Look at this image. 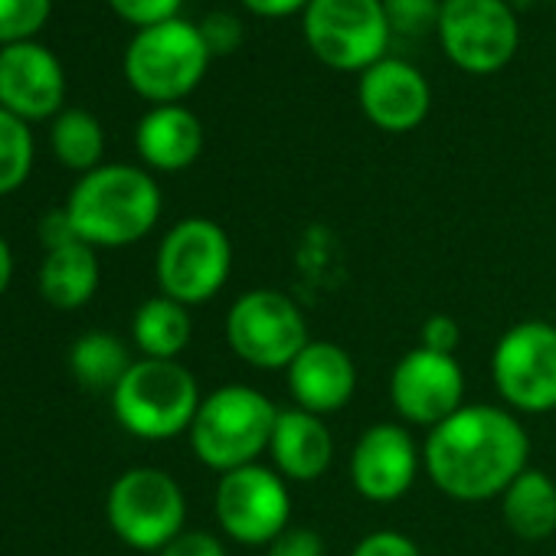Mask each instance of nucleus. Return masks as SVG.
Returning a JSON list of instances; mask_svg holds the SVG:
<instances>
[{
    "label": "nucleus",
    "mask_w": 556,
    "mask_h": 556,
    "mask_svg": "<svg viewBox=\"0 0 556 556\" xmlns=\"http://www.w3.org/2000/svg\"><path fill=\"white\" fill-rule=\"evenodd\" d=\"M523 468H530V435L507 406L465 403L422 442V471L462 504L501 497Z\"/></svg>",
    "instance_id": "nucleus-1"
},
{
    "label": "nucleus",
    "mask_w": 556,
    "mask_h": 556,
    "mask_svg": "<svg viewBox=\"0 0 556 556\" xmlns=\"http://www.w3.org/2000/svg\"><path fill=\"white\" fill-rule=\"evenodd\" d=\"M161 187L135 164H102L79 177L66 200L76 236L92 249H125L141 242L161 219Z\"/></svg>",
    "instance_id": "nucleus-2"
},
{
    "label": "nucleus",
    "mask_w": 556,
    "mask_h": 556,
    "mask_svg": "<svg viewBox=\"0 0 556 556\" xmlns=\"http://www.w3.org/2000/svg\"><path fill=\"white\" fill-rule=\"evenodd\" d=\"M278 406L249 383L216 387L200 400L190 426V448L216 475L255 465L271 442Z\"/></svg>",
    "instance_id": "nucleus-3"
},
{
    "label": "nucleus",
    "mask_w": 556,
    "mask_h": 556,
    "mask_svg": "<svg viewBox=\"0 0 556 556\" xmlns=\"http://www.w3.org/2000/svg\"><path fill=\"white\" fill-rule=\"evenodd\" d=\"M200 400V383L180 361L141 357L112 390V413L135 439L167 442L190 432Z\"/></svg>",
    "instance_id": "nucleus-4"
},
{
    "label": "nucleus",
    "mask_w": 556,
    "mask_h": 556,
    "mask_svg": "<svg viewBox=\"0 0 556 556\" xmlns=\"http://www.w3.org/2000/svg\"><path fill=\"white\" fill-rule=\"evenodd\" d=\"M213 53L190 21L138 30L125 50V79L151 105H180L206 76Z\"/></svg>",
    "instance_id": "nucleus-5"
},
{
    "label": "nucleus",
    "mask_w": 556,
    "mask_h": 556,
    "mask_svg": "<svg viewBox=\"0 0 556 556\" xmlns=\"http://www.w3.org/2000/svg\"><path fill=\"white\" fill-rule=\"evenodd\" d=\"M232 275V239L206 216L174 223L154 255V278L161 295L193 308L213 302Z\"/></svg>",
    "instance_id": "nucleus-6"
},
{
    "label": "nucleus",
    "mask_w": 556,
    "mask_h": 556,
    "mask_svg": "<svg viewBox=\"0 0 556 556\" xmlns=\"http://www.w3.org/2000/svg\"><path fill=\"white\" fill-rule=\"evenodd\" d=\"M105 517L125 546L161 553L187 527V497L174 475L154 465H138L112 481Z\"/></svg>",
    "instance_id": "nucleus-7"
},
{
    "label": "nucleus",
    "mask_w": 556,
    "mask_h": 556,
    "mask_svg": "<svg viewBox=\"0 0 556 556\" xmlns=\"http://www.w3.org/2000/svg\"><path fill=\"white\" fill-rule=\"evenodd\" d=\"M229 351L255 370H289L312 341L305 312L278 289L242 292L223 325Z\"/></svg>",
    "instance_id": "nucleus-8"
},
{
    "label": "nucleus",
    "mask_w": 556,
    "mask_h": 556,
    "mask_svg": "<svg viewBox=\"0 0 556 556\" xmlns=\"http://www.w3.org/2000/svg\"><path fill=\"white\" fill-rule=\"evenodd\" d=\"M308 50L338 73H364L393 40L383 0H312L302 14Z\"/></svg>",
    "instance_id": "nucleus-9"
},
{
    "label": "nucleus",
    "mask_w": 556,
    "mask_h": 556,
    "mask_svg": "<svg viewBox=\"0 0 556 556\" xmlns=\"http://www.w3.org/2000/svg\"><path fill=\"white\" fill-rule=\"evenodd\" d=\"M491 380L510 413L543 416L556 409V325L520 321L491 351Z\"/></svg>",
    "instance_id": "nucleus-10"
},
{
    "label": "nucleus",
    "mask_w": 556,
    "mask_h": 556,
    "mask_svg": "<svg viewBox=\"0 0 556 556\" xmlns=\"http://www.w3.org/2000/svg\"><path fill=\"white\" fill-rule=\"evenodd\" d=\"M213 514L229 540L268 546L292 523V484L262 462L226 471L213 491Z\"/></svg>",
    "instance_id": "nucleus-11"
},
{
    "label": "nucleus",
    "mask_w": 556,
    "mask_h": 556,
    "mask_svg": "<svg viewBox=\"0 0 556 556\" xmlns=\"http://www.w3.org/2000/svg\"><path fill=\"white\" fill-rule=\"evenodd\" d=\"M442 53L468 76L501 73L520 43V24L507 0H442Z\"/></svg>",
    "instance_id": "nucleus-12"
},
{
    "label": "nucleus",
    "mask_w": 556,
    "mask_h": 556,
    "mask_svg": "<svg viewBox=\"0 0 556 556\" xmlns=\"http://www.w3.org/2000/svg\"><path fill=\"white\" fill-rule=\"evenodd\" d=\"M390 403L403 426L435 429L465 406V370L458 357L413 348L390 374Z\"/></svg>",
    "instance_id": "nucleus-13"
},
{
    "label": "nucleus",
    "mask_w": 556,
    "mask_h": 556,
    "mask_svg": "<svg viewBox=\"0 0 556 556\" xmlns=\"http://www.w3.org/2000/svg\"><path fill=\"white\" fill-rule=\"evenodd\" d=\"M422 471V448L403 422H377L351 448V484L364 501L396 504Z\"/></svg>",
    "instance_id": "nucleus-14"
},
{
    "label": "nucleus",
    "mask_w": 556,
    "mask_h": 556,
    "mask_svg": "<svg viewBox=\"0 0 556 556\" xmlns=\"http://www.w3.org/2000/svg\"><path fill=\"white\" fill-rule=\"evenodd\" d=\"M66 99L63 63L43 43L0 47V109L24 122L56 118Z\"/></svg>",
    "instance_id": "nucleus-15"
},
{
    "label": "nucleus",
    "mask_w": 556,
    "mask_h": 556,
    "mask_svg": "<svg viewBox=\"0 0 556 556\" xmlns=\"http://www.w3.org/2000/svg\"><path fill=\"white\" fill-rule=\"evenodd\" d=\"M357 102L370 125L390 135H406L429 118L432 89L413 63L383 56L380 63L361 73Z\"/></svg>",
    "instance_id": "nucleus-16"
},
{
    "label": "nucleus",
    "mask_w": 556,
    "mask_h": 556,
    "mask_svg": "<svg viewBox=\"0 0 556 556\" xmlns=\"http://www.w3.org/2000/svg\"><path fill=\"white\" fill-rule=\"evenodd\" d=\"M289 396L299 409L315 416L341 413L357 393V364L334 341H308L286 370Z\"/></svg>",
    "instance_id": "nucleus-17"
},
{
    "label": "nucleus",
    "mask_w": 556,
    "mask_h": 556,
    "mask_svg": "<svg viewBox=\"0 0 556 556\" xmlns=\"http://www.w3.org/2000/svg\"><path fill=\"white\" fill-rule=\"evenodd\" d=\"M271 468L289 484H312L328 475L334 465V435L325 416L305 413L299 406L278 409L271 442H268Z\"/></svg>",
    "instance_id": "nucleus-18"
},
{
    "label": "nucleus",
    "mask_w": 556,
    "mask_h": 556,
    "mask_svg": "<svg viewBox=\"0 0 556 556\" xmlns=\"http://www.w3.org/2000/svg\"><path fill=\"white\" fill-rule=\"evenodd\" d=\"M138 157L161 174L187 170L203 151V125L187 105H154L135 131Z\"/></svg>",
    "instance_id": "nucleus-19"
},
{
    "label": "nucleus",
    "mask_w": 556,
    "mask_h": 556,
    "mask_svg": "<svg viewBox=\"0 0 556 556\" xmlns=\"http://www.w3.org/2000/svg\"><path fill=\"white\" fill-rule=\"evenodd\" d=\"M99 282H102L99 249H92L83 239L43 255L40 295L60 312H76V308L89 305L99 292Z\"/></svg>",
    "instance_id": "nucleus-20"
},
{
    "label": "nucleus",
    "mask_w": 556,
    "mask_h": 556,
    "mask_svg": "<svg viewBox=\"0 0 556 556\" xmlns=\"http://www.w3.org/2000/svg\"><path fill=\"white\" fill-rule=\"evenodd\" d=\"M501 517L520 540H546L556 533V481L540 468H523L501 494Z\"/></svg>",
    "instance_id": "nucleus-21"
},
{
    "label": "nucleus",
    "mask_w": 556,
    "mask_h": 556,
    "mask_svg": "<svg viewBox=\"0 0 556 556\" xmlns=\"http://www.w3.org/2000/svg\"><path fill=\"white\" fill-rule=\"evenodd\" d=\"M190 338H193L190 308L167 295H154L141 302V308L131 318V344L148 361H177L190 348Z\"/></svg>",
    "instance_id": "nucleus-22"
},
{
    "label": "nucleus",
    "mask_w": 556,
    "mask_h": 556,
    "mask_svg": "<svg viewBox=\"0 0 556 556\" xmlns=\"http://www.w3.org/2000/svg\"><path fill=\"white\" fill-rule=\"evenodd\" d=\"M131 351L128 344L112 331H86L76 338L70 351V370L86 390H115L122 377L131 370Z\"/></svg>",
    "instance_id": "nucleus-23"
},
{
    "label": "nucleus",
    "mask_w": 556,
    "mask_h": 556,
    "mask_svg": "<svg viewBox=\"0 0 556 556\" xmlns=\"http://www.w3.org/2000/svg\"><path fill=\"white\" fill-rule=\"evenodd\" d=\"M50 144H53L56 161L70 170L89 174V170L102 167L105 131H102L99 118L86 109H63L53 122Z\"/></svg>",
    "instance_id": "nucleus-24"
},
{
    "label": "nucleus",
    "mask_w": 556,
    "mask_h": 556,
    "mask_svg": "<svg viewBox=\"0 0 556 556\" xmlns=\"http://www.w3.org/2000/svg\"><path fill=\"white\" fill-rule=\"evenodd\" d=\"M34 170V135L30 122L0 109V197H8L27 184Z\"/></svg>",
    "instance_id": "nucleus-25"
},
{
    "label": "nucleus",
    "mask_w": 556,
    "mask_h": 556,
    "mask_svg": "<svg viewBox=\"0 0 556 556\" xmlns=\"http://www.w3.org/2000/svg\"><path fill=\"white\" fill-rule=\"evenodd\" d=\"M53 11V0H0V47L34 40Z\"/></svg>",
    "instance_id": "nucleus-26"
},
{
    "label": "nucleus",
    "mask_w": 556,
    "mask_h": 556,
    "mask_svg": "<svg viewBox=\"0 0 556 556\" xmlns=\"http://www.w3.org/2000/svg\"><path fill=\"white\" fill-rule=\"evenodd\" d=\"M393 37H426L439 30L442 0H383Z\"/></svg>",
    "instance_id": "nucleus-27"
},
{
    "label": "nucleus",
    "mask_w": 556,
    "mask_h": 556,
    "mask_svg": "<svg viewBox=\"0 0 556 556\" xmlns=\"http://www.w3.org/2000/svg\"><path fill=\"white\" fill-rule=\"evenodd\" d=\"M109 8L131 27L148 30L167 21H177L184 0H109Z\"/></svg>",
    "instance_id": "nucleus-28"
},
{
    "label": "nucleus",
    "mask_w": 556,
    "mask_h": 556,
    "mask_svg": "<svg viewBox=\"0 0 556 556\" xmlns=\"http://www.w3.org/2000/svg\"><path fill=\"white\" fill-rule=\"evenodd\" d=\"M197 27H200L203 43L210 47L213 56H229V53H236L239 43H242V24H239V17L229 14V11L206 14V21L197 24Z\"/></svg>",
    "instance_id": "nucleus-29"
},
{
    "label": "nucleus",
    "mask_w": 556,
    "mask_h": 556,
    "mask_svg": "<svg viewBox=\"0 0 556 556\" xmlns=\"http://www.w3.org/2000/svg\"><path fill=\"white\" fill-rule=\"evenodd\" d=\"M265 556H325V540L312 527L289 523L265 546Z\"/></svg>",
    "instance_id": "nucleus-30"
},
{
    "label": "nucleus",
    "mask_w": 556,
    "mask_h": 556,
    "mask_svg": "<svg viewBox=\"0 0 556 556\" xmlns=\"http://www.w3.org/2000/svg\"><path fill=\"white\" fill-rule=\"evenodd\" d=\"M351 556H422V549L400 530H374L354 543Z\"/></svg>",
    "instance_id": "nucleus-31"
},
{
    "label": "nucleus",
    "mask_w": 556,
    "mask_h": 556,
    "mask_svg": "<svg viewBox=\"0 0 556 556\" xmlns=\"http://www.w3.org/2000/svg\"><path fill=\"white\" fill-rule=\"evenodd\" d=\"M462 344V325L452 315H429L419 328V348L435 351V354H452Z\"/></svg>",
    "instance_id": "nucleus-32"
},
{
    "label": "nucleus",
    "mask_w": 556,
    "mask_h": 556,
    "mask_svg": "<svg viewBox=\"0 0 556 556\" xmlns=\"http://www.w3.org/2000/svg\"><path fill=\"white\" fill-rule=\"evenodd\" d=\"M157 556H226V546L210 530H180Z\"/></svg>",
    "instance_id": "nucleus-33"
},
{
    "label": "nucleus",
    "mask_w": 556,
    "mask_h": 556,
    "mask_svg": "<svg viewBox=\"0 0 556 556\" xmlns=\"http://www.w3.org/2000/svg\"><path fill=\"white\" fill-rule=\"evenodd\" d=\"M37 236H40V242H43V249H47V252H53V249H63V245H70V242H79V236H76V226H73V219H70L66 206H60V210H50V213L40 219V226H37Z\"/></svg>",
    "instance_id": "nucleus-34"
},
{
    "label": "nucleus",
    "mask_w": 556,
    "mask_h": 556,
    "mask_svg": "<svg viewBox=\"0 0 556 556\" xmlns=\"http://www.w3.org/2000/svg\"><path fill=\"white\" fill-rule=\"evenodd\" d=\"M239 4L255 17L282 21V17H292V14H305V8L312 4V0H239Z\"/></svg>",
    "instance_id": "nucleus-35"
},
{
    "label": "nucleus",
    "mask_w": 556,
    "mask_h": 556,
    "mask_svg": "<svg viewBox=\"0 0 556 556\" xmlns=\"http://www.w3.org/2000/svg\"><path fill=\"white\" fill-rule=\"evenodd\" d=\"M11 282H14V249L0 236V295L11 289Z\"/></svg>",
    "instance_id": "nucleus-36"
}]
</instances>
